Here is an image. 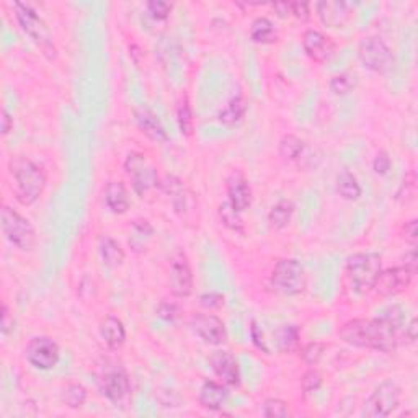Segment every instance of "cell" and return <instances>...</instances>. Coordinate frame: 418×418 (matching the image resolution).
Segmentation results:
<instances>
[{
	"mask_svg": "<svg viewBox=\"0 0 418 418\" xmlns=\"http://www.w3.org/2000/svg\"><path fill=\"white\" fill-rule=\"evenodd\" d=\"M418 229H417V219H412V221L405 222L404 226V237L407 242H409L412 247H415L417 245V239H418Z\"/></svg>",
	"mask_w": 418,
	"mask_h": 418,
	"instance_id": "obj_44",
	"label": "cell"
},
{
	"mask_svg": "<svg viewBox=\"0 0 418 418\" xmlns=\"http://www.w3.org/2000/svg\"><path fill=\"white\" fill-rule=\"evenodd\" d=\"M328 87H330V90L335 93V95L345 97L348 95L354 87H357V78H354V76L352 74H340V76L332 77Z\"/></svg>",
	"mask_w": 418,
	"mask_h": 418,
	"instance_id": "obj_35",
	"label": "cell"
},
{
	"mask_svg": "<svg viewBox=\"0 0 418 418\" xmlns=\"http://www.w3.org/2000/svg\"><path fill=\"white\" fill-rule=\"evenodd\" d=\"M358 57L366 69L376 74H388L395 66L394 52L378 36H368L359 43Z\"/></svg>",
	"mask_w": 418,
	"mask_h": 418,
	"instance_id": "obj_8",
	"label": "cell"
},
{
	"mask_svg": "<svg viewBox=\"0 0 418 418\" xmlns=\"http://www.w3.org/2000/svg\"><path fill=\"white\" fill-rule=\"evenodd\" d=\"M229 399V392H227V386H224L222 383H216V381H205L200 389V405L203 409L211 410V412H217L221 410L224 404H226Z\"/></svg>",
	"mask_w": 418,
	"mask_h": 418,
	"instance_id": "obj_21",
	"label": "cell"
},
{
	"mask_svg": "<svg viewBox=\"0 0 418 418\" xmlns=\"http://www.w3.org/2000/svg\"><path fill=\"white\" fill-rule=\"evenodd\" d=\"M373 169L378 175H386L390 170V157L386 150H379L373 160Z\"/></svg>",
	"mask_w": 418,
	"mask_h": 418,
	"instance_id": "obj_42",
	"label": "cell"
},
{
	"mask_svg": "<svg viewBox=\"0 0 418 418\" xmlns=\"http://www.w3.org/2000/svg\"><path fill=\"white\" fill-rule=\"evenodd\" d=\"M307 153V145L294 134H286L280 141V155L287 162H301Z\"/></svg>",
	"mask_w": 418,
	"mask_h": 418,
	"instance_id": "obj_26",
	"label": "cell"
},
{
	"mask_svg": "<svg viewBox=\"0 0 418 418\" xmlns=\"http://www.w3.org/2000/svg\"><path fill=\"white\" fill-rule=\"evenodd\" d=\"M404 311L392 306L376 318H353L340 327L338 335L343 342L357 348L376 350L383 353H394L402 337Z\"/></svg>",
	"mask_w": 418,
	"mask_h": 418,
	"instance_id": "obj_1",
	"label": "cell"
},
{
	"mask_svg": "<svg viewBox=\"0 0 418 418\" xmlns=\"http://www.w3.org/2000/svg\"><path fill=\"white\" fill-rule=\"evenodd\" d=\"M0 121H2V134L4 136H7V134H10L12 133V129H13V118L10 117V113L7 112V109H2V114H0Z\"/></svg>",
	"mask_w": 418,
	"mask_h": 418,
	"instance_id": "obj_48",
	"label": "cell"
},
{
	"mask_svg": "<svg viewBox=\"0 0 418 418\" xmlns=\"http://www.w3.org/2000/svg\"><path fill=\"white\" fill-rule=\"evenodd\" d=\"M271 287L283 296H297L304 292L307 276L299 261L294 258H283L275 265L270 276Z\"/></svg>",
	"mask_w": 418,
	"mask_h": 418,
	"instance_id": "obj_5",
	"label": "cell"
},
{
	"mask_svg": "<svg viewBox=\"0 0 418 418\" xmlns=\"http://www.w3.org/2000/svg\"><path fill=\"white\" fill-rule=\"evenodd\" d=\"M169 287L175 297H188L193 292V271L183 250L172 255Z\"/></svg>",
	"mask_w": 418,
	"mask_h": 418,
	"instance_id": "obj_12",
	"label": "cell"
},
{
	"mask_svg": "<svg viewBox=\"0 0 418 418\" xmlns=\"http://www.w3.org/2000/svg\"><path fill=\"white\" fill-rule=\"evenodd\" d=\"M252 338H253V343L257 345V347L260 348V350H263V352L268 354L270 353V350L266 348V345H265V338H263V332L260 330L258 328V326H257V322H252Z\"/></svg>",
	"mask_w": 418,
	"mask_h": 418,
	"instance_id": "obj_46",
	"label": "cell"
},
{
	"mask_svg": "<svg viewBox=\"0 0 418 418\" xmlns=\"http://www.w3.org/2000/svg\"><path fill=\"white\" fill-rule=\"evenodd\" d=\"M124 170L133 183L136 195L144 198L153 188L160 185L157 167L149 160V157L143 153H131L124 160Z\"/></svg>",
	"mask_w": 418,
	"mask_h": 418,
	"instance_id": "obj_7",
	"label": "cell"
},
{
	"mask_svg": "<svg viewBox=\"0 0 418 418\" xmlns=\"http://www.w3.org/2000/svg\"><path fill=\"white\" fill-rule=\"evenodd\" d=\"M25 358L33 368L48 371L59 362V347L52 338L35 337L26 345Z\"/></svg>",
	"mask_w": 418,
	"mask_h": 418,
	"instance_id": "obj_10",
	"label": "cell"
},
{
	"mask_svg": "<svg viewBox=\"0 0 418 418\" xmlns=\"http://www.w3.org/2000/svg\"><path fill=\"white\" fill-rule=\"evenodd\" d=\"M148 12L149 17L154 20V22H167L172 13V8L174 5L170 2H164V0H153V2H148Z\"/></svg>",
	"mask_w": 418,
	"mask_h": 418,
	"instance_id": "obj_36",
	"label": "cell"
},
{
	"mask_svg": "<svg viewBox=\"0 0 418 418\" xmlns=\"http://www.w3.org/2000/svg\"><path fill=\"white\" fill-rule=\"evenodd\" d=\"M162 188L167 195L170 196L172 200V206H174V211L180 216H186L188 211H190L191 203L195 200V195L188 190V188L183 185V181L180 179H177L174 175H167L164 181H160Z\"/></svg>",
	"mask_w": 418,
	"mask_h": 418,
	"instance_id": "obj_18",
	"label": "cell"
},
{
	"mask_svg": "<svg viewBox=\"0 0 418 418\" xmlns=\"http://www.w3.org/2000/svg\"><path fill=\"white\" fill-rule=\"evenodd\" d=\"M177 119H179V126L183 136L190 138L193 134V113H191V107L188 98H181V102L179 103V108H177Z\"/></svg>",
	"mask_w": 418,
	"mask_h": 418,
	"instance_id": "obj_34",
	"label": "cell"
},
{
	"mask_svg": "<svg viewBox=\"0 0 418 418\" xmlns=\"http://www.w3.org/2000/svg\"><path fill=\"white\" fill-rule=\"evenodd\" d=\"M62 400L69 409H80L87 400V389L82 384H69L64 389Z\"/></svg>",
	"mask_w": 418,
	"mask_h": 418,
	"instance_id": "obj_33",
	"label": "cell"
},
{
	"mask_svg": "<svg viewBox=\"0 0 418 418\" xmlns=\"http://www.w3.org/2000/svg\"><path fill=\"white\" fill-rule=\"evenodd\" d=\"M291 15L301 22H307L311 18V5L307 2H291Z\"/></svg>",
	"mask_w": 418,
	"mask_h": 418,
	"instance_id": "obj_43",
	"label": "cell"
},
{
	"mask_svg": "<svg viewBox=\"0 0 418 418\" xmlns=\"http://www.w3.org/2000/svg\"><path fill=\"white\" fill-rule=\"evenodd\" d=\"M415 271L410 270L409 266L399 265L392 266L384 271H381L378 281L374 285V291L378 292L381 297H392L404 292L407 287L410 286L412 280H414Z\"/></svg>",
	"mask_w": 418,
	"mask_h": 418,
	"instance_id": "obj_11",
	"label": "cell"
},
{
	"mask_svg": "<svg viewBox=\"0 0 418 418\" xmlns=\"http://www.w3.org/2000/svg\"><path fill=\"white\" fill-rule=\"evenodd\" d=\"M294 203L291 200H280L276 205L270 209L268 213V222L270 226L276 229V231H281V229H285L287 224L291 222L292 219V214H294Z\"/></svg>",
	"mask_w": 418,
	"mask_h": 418,
	"instance_id": "obj_27",
	"label": "cell"
},
{
	"mask_svg": "<svg viewBox=\"0 0 418 418\" xmlns=\"http://www.w3.org/2000/svg\"><path fill=\"white\" fill-rule=\"evenodd\" d=\"M98 252H100L103 263L109 266V268H117V266L123 265L124 257H126L121 245H119L113 237H109V235H103V237H100Z\"/></svg>",
	"mask_w": 418,
	"mask_h": 418,
	"instance_id": "obj_24",
	"label": "cell"
},
{
	"mask_svg": "<svg viewBox=\"0 0 418 418\" xmlns=\"http://www.w3.org/2000/svg\"><path fill=\"white\" fill-rule=\"evenodd\" d=\"M302 48L306 54L318 64L330 61L337 52L335 41L318 30H307L302 35Z\"/></svg>",
	"mask_w": 418,
	"mask_h": 418,
	"instance_id": "obj_15",
	"label": "cell"
},
{
	"mask_svg": "<svg viewBox=\"0 0 418 418\" xmlns=\"http://www.w3.org/2000/svg\"><path fill=\"white\" fill-rule=\"evenodd\" d=\"M275 340L281 353L294 352L299 345V328L296 326H281L275 332Z\"/></svg>",
	"mask_w": 418,
	"mask_h": 418,
	"instance_id": "obj_29",
	"label": "cell"
},
{
	"mask_svg": "<svg viewBox=\"0 0 418 418\" xmlns=\"http://www.w3.org/2000/svg\"><path fill=\"white\" fill-rule=\"evenodd\" d=\"M323 350H326V345L318 342H312L309 345H306L304 350H302V359H304L309 366H316L318 362H321Z\"/></svg>",
	"mask_w": 418,
	"mask_h": 418,
	"instance_id": "obj_38",
	"label": "cell"
},
{
	"mask_svg": "<svg viewBox=\"0 0 418 418\" xmlns=\"http://www.w3.org/2000/svg\"><path fill=\"white\" fill-rule=\"evenodd\" d=\"M15 17H17L20 26L31 40L38 44V48L43 51V54L48 57L49 61H54L57 56L54 41H52V35L48 26H46L44 20L35 12L30 5L15 2Z\"/></svg>",
	"mask_w": 418,
	"mask_h": 418,
	"instance_id": "obj_4",
	"label": "cell"
},
{
	"mask_svg": "<svg viewBox=\"0 0 418 418\" xmlns=\"http://www.w3.org/2000/svg\"><path fill=\"white\" fill-rule=\"evenodd\" d=\"M104 203L108 209L114 214L128 213L131 206L128 188L124 186L123 181H109L104 188Z\"/></svg>",
	"mask_w": 418,
	"mask_h": 418,
	"instance_id": "obj_23",
	"label": "cell"
},
{
	"mask_svg": "<svg viewBox=\"0 0 418 418\" xmlns=\"http://www.w3.org/2000/svg\"><path fill=\"white\" fill-rule=\"evenodd\" d=\"M250 38L258 44H270L276 41V30L268 18L260 17L252 23L250 28Z\"/></svg>",
	"mask_w": 418,
	"mask_h": 418,
	"instance_id": "obj_31",
	"label": "cell"
},
{
	"mask_svg": "<svg viewBox=\"0 0 418 418\" xmlns=\"http://www.w3.org/2000/svg\"><path fill=\"white\" fill-rule=\"evenodd\" d=\"M214 374L221 379V383L227 388H239L240 386V369L239 363L229 352H214L209 358Z\"/></svg>",
	"mask_w": 418,
	"mask_h": 418,
	"instance_id": "obj_17",
	"label": "cell"
},
{
	"mask_svg": "<svg viewBox=\"0 0 418 418\" xmlns=\"http://www.w3.org/2000/svg\"><path fill=\"white\" fill-rule=\"evenodd\" d=\"M337 191L347 201H357L362 196V185L352 172L342 170L337 175Z\"/></svg>",
	"mask_w": 418,
	"mask_h": 418,
	"instance_id": "obj_28",
	"label": "cell"
},
{
	"mask_svg": "<svg viewBox=\"0 0 418 418\" xmlns=\"http://www.w3.org/2000/svg\"><path fill=\"white\" fill-rule=\"evenodd\" d=\"M381 271L383 258L379 253H354L347 260V276L352 289L358 294H368L374 289Z\"/></svg>",
	"mask_w": 418,
	"mask_h": 418,
	"instance_id": "obj_3",
	"label": "cell"
},
{
	"mask_svg": "<svg viewBox=\"0 0 418 418\" xmlns=\"http://www.w3.org/2000/svg\"><path fill=\"white\" fill-rule=\"evenodd\" d=\"M12 177V191L20 205L31 206L40 200L46 188L44 170L25 155H15L8 160Z\"/></svg>",
	"mask_w": 418,
	"mask_h": 418,
	"instance_id": "obj_2",
	"label": "cell"
},
{
	"mask_svg": "<svg viewBox=\"0 0 418 418\" xmlns=\"http://www.w3.org/2000/svg\"><path fill=\"white\" fill-rule=\"evenodd\" d=\"M190 328L196 337L209 345H222L227 340L226 326L214 314H195L190 318Z\"/></svg>",
	"mask_w": 418,
	"mask_h": 418,
	"instance_id": "obj_13",
	"label": "cell"
},
{
	"mask_svg": "<svg viewBox=\"0 0 418 418\" xmlns=\"http://www.w3.org/2000/svg\"><path fill=\"white\" fill-rule=\"evenodd\" d=\"M100 335L107 347L117 352L126 342V328L118 317L107 316L100 323Z\"/></svg>",
	"mask_w": 418,
	"mask_h": 418,
	"instance_id": "obj_22",
	"label": "cell"
},
{
	"mask_svg": "<svg viewBox=\"0 0 418 418\" xmlns=\"http://www.w3.org/2000/svg\"><path fill=\"white\" fill-rule=\"evenodd\" d=\"M0 219H2V222H0L2 224V232L10 244L22 252L33 250L36 245V231L30 219H26L10 206H2Z\"/></svg>",
	"mask_w": 418,
	"mask_h": 418,
	"instance_id": "obj_6",
	"label": "cell"
},
{
	"mask_svg": "<svg viewBox=\"0 0 418 418\" xmlns=\"http://www.w3.org/2000/svg\"><path fill=\"white\" fill-rule=\"evenodd\" d=\"M179 306L174 304V302H160L159 307H157V316H159L162 321L174 322L177 317H179Z\"/></svg>",
	"mask_w": 418,
	"mask_h": 418,
	"instance_id": "obj_41",
	"label": "cell"
},
{
	"mask_svg": "<svg viewBox=\"0 0 418 418\" xmlns=\"http://www.w3.org/2000/svg\"><path fill=\"white\" fill-rule=\"evenodd\" d=\"M102 394L114 405H128L131 400V383L123 369L107 371L100 379Z\"/></svg>",
	"mask_w": 418,
	"mask_h": 418,
	"instance_id": "obj_14",
	"label": "cell"
},
{
	"mask_svg": "<svg viewBox=\"0 0 418 418\" xmlns=\"http://www.w3.org/2000/svg\"><path fill=\"white\" fill-rule=\"evenodd\" d=\"M273 8L275 12L278 13V17L281 18H287L291 15V2H278V4H273Z\"/></svg>",
	"mask_w": 418,
	"mask_h": 418,
	"instance_id": "obj_49",
	"label": "cell"
},
{
	"mask_svg": "<svg viewBox=\"0 0 418 418\" xmlns=\"http://www.w3.org/2000/svg\"><path fill=\"white\" fill-rule=\"evenodd\" d=\"M402 389L394 381H384L363 405V417L366 418H386L389 417L400 404Z\"/></svg>",
	"mask_w": 418,
	"mask_h": 418,
	"instance_id": "obj_9",
	"label": "cell"
},
{
	"mask_svg": "<svg viewBox=\"0 0 418 418\" xmlns=\"http://www.w3.org/2000/svg\"><path fill=\"white\" fill-rule=\"evenodd\" d=\"M317 15L327 28H342L352 15V7L347 2L338 0H323L317 4Z\"/></svg>",
	"mask_w": 418,
	"mask_h": 418,
	"instance_id": "obj_19",
	"label": "cell"
},
{
	"mask_svg": "<svg viewBox=\"0 0 418 418\" xmlns=\"http://www.w3.org/2000/svg\"><path fill=\"white\" fill-rule=\"evenodd\" d=\"M226 191L229 203H231L237 211L244 213L252 206V188H250V183L245 179L242 172H232V174L227 177Z\"/></svg>",
	"mask_w": 418,
	"mask_h": 418,
	"instance_id": "obj_16",
	"label": "cell"
},
{
	"mask_svg": "<svg viewBox=\"0 0 418 418\" xmlns=\"http://www.w3.org/2000/svg\"><path fill=\"white\" fill-rule=\"evenodd\" d=\"M417 318L414 317L410 321L409 326H405L404 330H402V338H405L409 343H415L417 340Z\"/></svg>",
	"mask_w": 418,
	"mask_h": 418,
	"instance_id": "obj_47",
	"label": "cell"
},
{
	"mask_svg": "<svg viewBox=\"0 0 418 418\" xmlns=\"http://www.w3.org/2000/svg\"><path fill=\"white\" fill-rule=\"evenodd\" d=\"M245 113H247V100L244 95H237L219 112L217 119L224 126H235L242 121Z\"/></svg>",
	"mask_w": 418,
	"mask_h": 418,
	"instance_id": "obj_25",
	"label": "cell"
},
{
	"mask_svg": "<svg viewBox=\"0 0 418 418\" xmlns=\"http://www.w3.org/2000/svg\"><path fill=\"white\" fill-rule=\"evenodd\" d=\"M261 415L268 418H287L291 415L289 404L283 399H278V397H271V399H266L263 402Z\"/></svg>",
	"mask_w": 418,
	"mask_h": 418,
	"instance_id": "obj_32",
	"label": "cell"
},
{
	"mask_svg": "<svg viewBox=\"0 0 418 418\" xmlns=\"http://www.w3.org/2000/svg\"><path fill=\"white\" fill-rule=\"evenodd\" d=\"M240 211H237L231 203H222L219 206V217H221V222L226 226L229 231H232L235 234L244 235L245 234V222L242 216H240Z\"/></svg>",
	"mask_w": 418,
	"mask_h": 418,
	"instance_id": "obj_30",
	"label": "cell"
},
{
	"mask_svg": "<svg viewBox=\"0 0 418 418\" xmlns=\"http://www.w3.org/2000/svg\"><path fill=\"white\" fill-rule=\"evenodd\" d=\"M133 234L136 239L141 240V245H143L144 249L145 242L154 235V227L150 226L149 221H145V219H136L133 222Z\"/></svg>",
	"mask_w": 418,
	"mask_h": 418,
	"instance_id": "obj_39",
	"label": "cell"
},
{
	"mask_svg": "<svg viewBox=\"0 0 418 418\" xmlns=\"http://www.w3.org/2000/svg\"><path fill=\"white\" fill-rule=\"evenodd\" d=\"M0 327H2L4 337L8 335V332L13 328V316L10 314L7 304L2 306V323H0Z\"/></svg>",
	"mask_w": 418,
	"mask_h": 418,
	"instance_id": "obj_45",
	"label": "cell"
},
{
	"mask_svg": "<svg viewBox=\"0 0 418 418\" xmlns=\"http://www.w3.org/2000/svg\"><path fill=\"white\" fill-rule=\"evenodd\" d=\"M224 301H226V297H224L221 292H206V294H203L200 297V306L205 307L208 311L221 309L224 306Z\"/></svg>",
	"mask_w": 418,
	"mask_h": 418,
	"instance_id": "obj_40",
	"label": "cell"
},
{
	"mask_svg": "<svg viewBox=\"0 0 418 418\" xmlns=\"http://www.w3.org/2000/svg\"><path fill=\"white\" fill-rule=\"evenodd\" d=\"M134 119H136V124H138V128L143 131L150 141H154V143H160V144L169 143V134H167L164 124L160 123V119L157 118L150 109L148 108L136 109Z\"/></svg>",
	"mask_w": 418,
	"mask_h": 418,
	"instance_id": "obj_20",
	"label": "cell"
},
{
	"mask_svg": "<svg viewBox=\"0 0 418 418\" xmlns=\"http://www.w3.org/2000/svg\"><path fill=\"white\" fill-rule=\"evenodd\" d=\"M321 386H322L321 371L316 368H311L309 371H306V374L302 376L301 379V389L304 392V395L314 394V392L321 389Z\"/></svg>",
	"mask_w": 418,
	"mask_h": 418,
	"instance_id": "obj_37",
	"label": "cell"
}]
</instances>
